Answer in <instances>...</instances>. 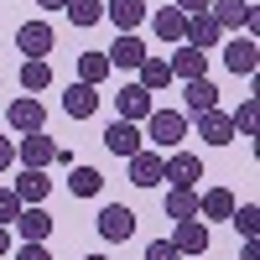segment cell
Segmentation results:
<instances>
[{
    "label": "cell",
    "mask_w": 260,
    "mask_h": 260,
    "mask_svg": "<svg viewBox=\"0 0 260 260\" xmlns=\"http://www.w3.org/2000/svg\"><path fill=\"white\" fill-rule=\"evenodd\" d=\"M172 250H177L182 260H198V255H208V224H203V219H177Z\"/></svg>",
    "instance_id": "8"
},
{
    "label": "cell",
    "mask_w": 260,
    "mask_h": 260,
    "mask_svg": "<svg viewBox=\"0 0 260 260\" xmlns=\"http://www.w3.org/2000/svg\"><path fill=\"white\" fill-rule=\"evenodd\" d=\"M198 136H203L208 146H229V141H234V120H229L224 110H208V115H198Z\"/></svg>",
    "instance_id": "24"
},
{
    "label": "cell",
    "mask_w": 260,
    "mask_h": 260,
    "mask_svg": "<svg viewBox=\"0 0 260 260\" xmlns=\"http://www.w3.org/2000/svg\"><path fill=\"white\" fill-rule=\"evenodd\" d=\"M37 6H42V11H62V6H68V0H37Z\"/></svg>",
    "instance_id": "39"
},
{
    "label": "cell",
    "mask_w": 260,
    "mask_h": 260,
    "mask_svg": "<svg viewBox=\"0 0 260 260\" xmlns=\"http://www.w3.org/2000/svg\"><path fill=\"white\" fill-rule=\"evenodd\" d=\"M62 16H68L73 26H99V21H104V0H68Z\"/></svg>",
    "instance_id": "28"
},
{
    "label": "cell",
    "mask_w": 260,
    "mask_h": 260,
    "mask_svg": "<svg viewBox=\"0 0 260 260\" xmlns=\"http://www.w3.org/2000/svg\"><path fill=\"white\" fill-rule=\"evenodd\" d=\"M161 151H151V146H141L136 151V156H130V182H136V187H156L161 182Z\"/></svg>",
    "instance_id": "18"
},
{
    "label": "cell",
    "mask_w": 260,
    "mask_h": 260,
    "mask_svg": "<svg viewBox=\"0 0 260 260\" xmlns=\"http://www.w3.org/2000/svg\"><path fill=\"white\" fill-rule=\"evenodd\" d=\"M115 68H110V57L104 52H78V83H89V89H99L104 78H110Z\"/></svg>",
    "instance_id": "25"
},
{
    "label": "cell",
    "mask_w": 260,
    "mask_h": 260,
    "mask_svg": "<svg viewBox=\"0 0 260 260\" xmlns=\"http://www.w3.org/2000/svg\"><path fill=\"white\" fill-rule=\"evenodd\" d=\"M11 250H16V245H11V229L0 224V260H11Z\"/></svg>",
    "instance_id": "37"
},
{
    "label": "cell",
    "mask_w": 260,
    "mask_h": 260,
    "mask_svg": "<svg viewBox=\"0 0 260 260\" xmlns=\"http://www.w3.org/2000/svg\"><path fill=\"white\" fill-rule=\"evenodd\" d=\"M21 94H42V89H52V68H47V57H21Z\"/></svg>",
    "instance_id": "23"
},
{
    "label": "cell",
    "mask_w": 260,
    "mask_h": 260,
    "mask_svg": "<svg viewBox=\"0 0 260 260\" xmlns=\"http://www.w3.org/2000/svg\"><path fill=\"white\" fill-rule=\"evenodd\" d=\"M167 219H198V192L192 187H167Z\"/></svg>",
    "instance_id": "27"
},
{
    "label": "cell",
    "mask_w": 260,
    "mask_h": 260,
    "mask_svg": "<svg viewBox=\"0 0 260 260\" xmlns=\"http://www.w3.org/2000/svg\"><path fill=\"white\" fill-rule=\"evenodd\" d=\"M187 47H198V52H213V47H219V42H224V31H219V21H213L208 11L203 16H187Z\"/></svg>",
    "instance_id": "17"
},
{
    "label": "cell",
    "mask_w": 260,
    "mask_h": 260,
    "mask_svg": "<svg viewBox=\"0 0 260 260\" xmlns=\"http://www.w3.org/2000/svg\"><path fill=\"white\" fill-rule=\"evenodd\" d=\"M146 0H104V21H110L115 31H136V26H146Z\"/></svg>",
    "instance_id": "12"
},
{
    "label": "cell",
    "mask_w": 260,
    "mask_h": 260,
    "mask_svg": "<svg viewBox=\"0 0 260 260\" xmlns=\"http://www.w3.org/2000/svg\"><path fill=\"white\" fill-rule=\"evenodd\" d=\"M198 177H203V161L192 156V151H172V156L161 161V182L167 187H192L198 192Z\"/></svg>",
    "instance_id": "5"
},
{
    "label": "cell",
    "mask_w": 260,
    "mask_h": 260,
    "mask_svg": "<svg viewBox=\"0 0 260 260\" xmlns=\"http://www.w3.org/2000/svg\"><path fill=\"white\" fill-rule=\"evenodd\" d=\"M240 260H260V240H245V250H240Z\"/></svg>",
    "instance_id": "38"
},
{
    "label": "cell",
    "mask_w": 260,
    "mask_h": 260,
    "mask_svg": "<svg viewBox=\"0 0 260 260\" xmlns=\"http://www.w3.org/2000/svg\"><path fill=\"white\" fill-rule=\"evenodd\" d=\"M11 234L21 245H47V234H52V213L47 208H21L16 219H11Z\"/></svg>",
    "instance_id": "6"
},
{
    "label": "cell",
    "mask_w": 260,
    "mask_h": 260,
    "mask_svg": "<svg viewBox=\"0 0 260 260\" xmlns=\"http://www.w3.org/2000/svg\"><path fill=\"white\" fill-rule=\"evenodd\" d=\"M146 21L156 26V37H161V42H172V47H182V37H187V16H182L177 6H167V11H151Z\"/></svg>",
    "instance_id": "21"
},
{
    "label": "cell",
    "mask_w": 260,
    "mask_h": 260,
    "mask_svg": "<svg viewBox=\"0 0 260 260\" xmlns=\"http://www.w3.org/2000/svg\"><path fill=\"white\" fill-rule=\"evenodd\" d=\"M208 16L219 21V31H240V26L255 21V0H213Z\"/></svg>",
    "instance_id": "13"
},
{
    "label": "cell",
    "mask_w": 260,
    "mask_h": 260,
    "mask_svg": "<svg viewBox=\"0 0 260 260\" xmlns=\"http://www.w3.org/2000/svg\"><path fill=\"white\" fill-rule=\"evenodd\" d=\"M115 110H120V120H130V125H141L151 110H156V99H151L141 83H125V89H115Z\"/></svg>",
    "instance_id": "10"
},
{
    "label": "cell",
    "mask_w": 260,
    "mask_h": 260,
    "mask_svg": "<svg viewBox=\"0 0 260 260\" xmlns=\"http://www.w3.org/2000/svg\"><path fill=\"white\" fill-rule=\"evenodd\" d=\"M62 110H68V120H94V110H99V89H89V83H68Z\"/></svg>",
    "instance_id": "20"
},
{
    "label": "cell",
    "mask_w": 260,
    "mask_h": 260,
    "mask_svg": "<svg viewBox=\"0 0 260 260\" xmlns=\"http://www.w3.org/2000/svg\"><path fill=\"white\" fill-rule=\"evenodd\" d=\"M6 125L16 130V136H37V130H47V110H42L37 94H21L6 104Z\"/></svg>",
    "instance_id": "2"
},
{
    "label": "cell",
    "mask_w": 260,
    "mask_h": 260,
    "mask_svg": "<svg viewBox=\"0 0 260 260\" xmlns=\"http://www.w3.org/2000/svg\"><path fill=\"white\" fill-rule=\"evenodd\" d=\"M172 6H177V11H182V16H203V11H208V6H213V0H172Z\"/></svg>",
    "instance_id": "36"
},
{
    "label": "cell",
    "mask_w": 260,
    "mask_h": 260,
    "mask_svg": "<svg viewBox=\"0 0 260 260\" xmlns=\"http://www.w3.org/2000/svg\"><path fill=\"white\" fill-rule=\"evenodd\" d=\"M182 104H187L182 115H192V120L208 115V110H219V83H213V78H192V83H182Z\"/></svg>",
    "instance_id": "11"
},
{
    "label": "cell",
    "mask_w": 260,
    "mask_h": 260,
    "mask_svg": "<svg viewBox=\"0 0 260 260\" xmlns=\"http://www.w3.org/2000/svg\"><path fill=\"white\" fill-rule=\"evenodd\" d=\"M229 224L240 229L245 240H255V234H260V208H255V203H234V213H229Z\"/></svg>",
    "instance_id": "30"
},
{
    "label": "cell",
    "mask_w": 260,
    "mask_h": 260,
    "mask_svg": "<svg viewBox=\"0 0 260 260\" xmlns=\"http://www.w3.org/2000/svg\"><path fill=\"white\" fill-rule=\"evenodd\" d=\"M16 161L26 167V172H47V167L57 161L52 136H47V130H37V136H21V141H16Z\"/></svg>",
    "instance_id": "3"
},
{
    "label": "cell",
    "mask_w": 260,
    "mask_h": 260,
    "mask_svg": "<svg viewBox=\"0 0 260 260\" xmlns=\"http://www.w3.org/2000/svg\"><path fill=\"white\" fill-rule=\"evenodd\" d=\"M16 198H21V208H42L47 203V192H52V177H42V172H26L21 167V177H16Z\"/></svg>",
    "instance_id": "19"
},
{
    "label": "cell",
    "mask_w": 260,
    "mask_h": 260,
    "mask_svg": "<svg viewBox=\"0 0 260 260\" xmlns=\"http://www.w3.org/2000/svg\"><path fill=\"white\" fill-rule=\"evenodd\" d=\"M94 229H99V240L125 245L130 234H136V213H130L125 203H104V208H99V219H94Z\"/></svg>",
    "instance_id": "4"
},
{
    "label": "cell",
    "mask_w": 260,
    "mask_h": 260,
    "mask_svg": "<svg viewBox=\"0 0 260 260\" xmlns=\"http://www.w3.org/2000/svg\"><path fill=\"white\" fill-rule=\"evenodd\" d=\"M16 213H21V198H16L11 187H0V224L11 229V219H16Z\"/></svg>",
    "instance_id": "32"
},
{
    "label": "cell",
    "mask_w": 260,
    "mask_h": 260,
    "mask_svg": "<svg viewBox=\"0 0 260 260\" xmlns=\"http://www.w3.org/2000/svg\"><path fill=\"white\" fill-rule=\"evenodd\" d=\"M11 167H16V141L0 136V172H11Z\"/></svg>",
    "instance_id": "35"
},
{
    "label": "cell",
    "mask_w": 260,
    "mask_h": 260,
    "mask_svg": "<svg viewBox=\"0 0 260 260\" xmlns=\"http://www.w3.org/2000/svg\"><path fill=\"white\" fill-rule=\"evenodd\" d=\"M11 260H52V250H47V245H16Z\"/></svg>",
    "instance_id": "34"
},
{
    "label": "cell",
    "mask_w": 260,
    "mask_h": 260,
    "mask_svg": "<svg viewBox=\"0 0 260 260\" xmlns=\"http://www.w3.org/2000/svg\"><path fill=\"white\" fill-rule=\"evenodd\" d=\"M141 260H182V255H177V250H172V240H151Z\"/></svg>",
    "instance_id": "33"
},
{
    "label": "cell",
    "mask_w": 260,
    "mask_h": 260,
    "mask_svg": "<svg viewBox=\"0 0 260 260\" xmlns=\"http://www.w3.org/2000/svg\"><path fill=\"white\" fill-rule=\"evenodd\" d=\"M16 47L26 57H47L52 52V26H47V21H21V26H16Z\"/></svg>",
    "instance_id": "15"
},
{
    "label": "cell",
    "mask_w": 260,
    "mask_h": 260,
    "mask_svg": "<svg viewBox=\"0 0 260 260\" xmlns=\"http://www.w3.org/2000/svg\"><path fill=\"white\" fill-rule=\"evenodd\" d=\"M141 125H146L141 136H146L151 151H177V146L187 141V115H182V110H151Z\"/></svg>",
    "instance_id": "1"
},
{
    "label": "cell",
    "mask_w": 260,
    "mask_h": 260,
    "mask_svg": "<svg viewBox=\"0 0 260 260\" xmlns=\"http://www.w3.org/2000/svg\"><path fill=\"white\" fill-rule=\"evenodd\" d=\"M104 57H110V68H141L151 52H146V42H141L136 31H120V37H115V47L104 52Z\"/></svg>",
    "instance_id": "16"
},
{
    "label": "cell",
    "mask_w": 260,
    "mask_h": 260,
    "mask_svg": "<svg viewBox=\"0 0 260 260\" xmlns=\"http://www.w3.org/2000/svg\"><path fill=\"white\" fill-rule=\"evenodd\" d=\"M99 187H104V177H99L94 167H73V177H68L73 198H99Z\"/></svg>",
    "instance_id": "29"
},
{
    "label": "cell",
    "mask_w": 260,
    "mask_h": 260,
    "mask_svg": "<svg viewBox=\"0 0 260 260\" xmlns=\"http://www.w3.org/2000/svg\"><path fill=\"white\" fill-rule=\"evenodd\" d=\"M146 146V136H141V125H130V120H110L104 125V151H110V156H136V151Z\"/></svg>",
    "instance_id": "7"
},
{
    "label": "cell",
    "mask_w": 260,
    "mask_h": 260,
    "mask_svg": "<svg viewBox=\"0 0 260 260\" xmlns=\"http://www.w3.org/2000/svg\"><path fill=\"white\" fill-rule=\"evenodd\" d=\"M136 73H141L136 83H141V89H146V94H161V89H167V83H172V68H167V57H146V62H141V68H136Z\"/></svg>",
    "instance_id": "26"
},
{
    "label": "cell",
    "mask_w": 260,
    "mask_h": 260,
    "mask_svg": "<svg viewBox=\"0 0 260 260\" xmlns=\"http://www.w3.org/2000/svg\"><path fill=\"white\" fill-rule=\"evenodd\" d=\"M234 203H240V198H234L229 187H208V192H198V219H203V224H208V219H229Z\"/></svg>",
    "instance_id": "22"
},
{
    "label": "cell",
    "mask_w": 260,
    "mask_h": 260,
    "mask_svg": "<svg viewBox=\"0 0 260 260\" xmlns=\"http://www.w3.org/2000/svg\"><path fill=\"white\" fill-rule=\"evenodd\" d=\"M83 260H104V255H83Z\"/></svg>",
    "instance_id": "40"
},
{
    "label": "cell",
    "mask_w": 260,
    "mask_h": 260,
    "mask_svg": "<svg viewBox=\"0 0 260 260\" xmlns=\"http://www.w3.org/2000/svg\"><path fill=\"white\" fill-rule=\"evenodd\" d=\"M224 68L234 73V78H255V68H260V42H250V37H234V42H224Z\"/></svg>",
    "instance_id": "9"
},
{
    "label": "cell",
    "mask_w": 260,
    "mask_h": 260,
    "mask_svg": "<svg viewBox=\"0 0 260 260\" xmlns=\"http://www.w3.org/2000/svg\"><path fill=\"white\" fill-rule=\"evenodd\" d=\"M167 68H172V78H182V83H192V78H208V52H198V47H182L167 57Z\"/></svg>",
    "instance_id": "14"
},
{
    "label": "cell",
    "mask_w": 260,
    "mask_h": 260,
    "mask_svg": "<svg viewBox=\"0 0 260 260\" xmlns=\"http://www.w3.org/2000/svg\"><path fill=\"white\" fill-rule=\"evenodd\" d=\"M255 115H260V104L245 99V104H240V115H229V120H234V136H255Z\"/></svg>",
    "instance_id": "31"
}]
</instances>
